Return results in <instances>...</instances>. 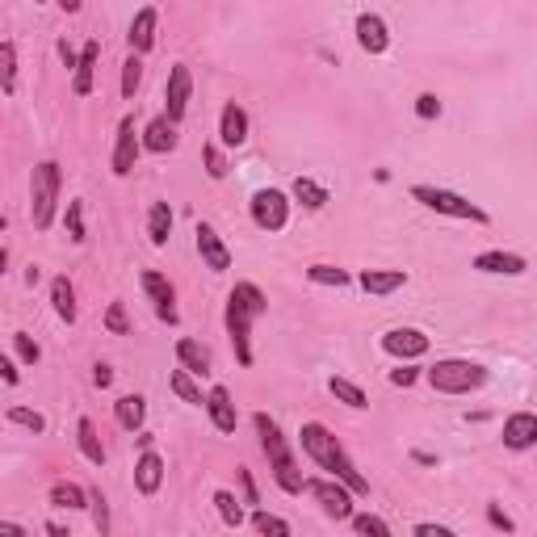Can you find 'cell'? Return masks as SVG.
Instances as JSON below:
<instances>
[{"label":"cell","mask_w":537,"mask_h":537,"mask_svg":"<svg viewBox=\"0 0 537 537\" xmlns=\"http://www.w3.org/2000/svg\"><path fill=\"white\" fill-rule=\"evenodd\" d=\"M143 151V139L134 134V118H122L118 122V139H114V177H131L134 172V160Z\"/></svg>","instance_id":"cell-11"},{"label":"cell","mask_w":537,"mask_h":537,"mask_svg":"<svg viewBox=\"0 0 537 537\" xmlns=\"http://www.w3.org/2000/svg\"><path fill=\"white\" fill-rule=\"evenodd\" d=\"M239 487H244V504H260V495H256V483H252V470L248 466H239Z\"/></svg>","instance_id":"cell-48"},{"label":"cell","mask_w":537,"mask_h":537,"mask_svg":"<svg viewBox=\"0 0 537 537\" xmlns=\"http://www.w3.org/2000/svg\"><path fill=\"white\" fill-rule=\"evenodd\" d=\"M63 227H68V236H72V244H84V202L80 197H72L68 202V210H63Z\"/></svg>","instance_id":"cell-38"},{"label":"cell","mask_w":537,"mask_h":537,"mask_svg":"<svg viewBox=\"0 0 537 537\" xmlns=\"http://www.w3.org/2000/svg\"><path fill=\"white\" fill-rule=\"evenodd\" d=\"M156 26H160V9H156V4H143L131 21V34H126L131 55H148L151 46H156Z\"/></svg>","instance_id":"cell-15"},{"label":"cell","mask_w":537,"mask_h":537,"mask_svg":"<svg viewBox=\"0 0 537 537\" xmlns=\"http://www.w3.org/2000/svg\"><path fill=\"white\" fill-rule=\"evenodd\" d=\"M202 160H206V177L210 180H223L227 177V156H223V148H219V143H206V148H202Z\"/></svg>","instance_id":"cell-43"},{"label":"cell","mask_w":537,"mask_h":537,"mask_svg":"<svg viewBox=\"0 0 537 537\" xmlns=\"http://www.w3.org/2000/svg\"><path fill=\"white\" fill-rule=\"evenodd\" d=\"M134 487L143 495H156L164 487V458L156 449H143L139 453V462H134Z\"/></svg>","instance_id":"cell-19"},{"label":"cell","mask_w":537,"mask_h":537,"mask_svg":"<svg viewBox=\"0 0 537 537\" xmlns=\"http://www.w3.org/2000/svg\"><path fill=\"white\" fill-rule=\"evenodd\" d=\"M4 420L17 424V429H26V433H46V416L43 412H30V407H9Z\"/></svg>","instance_id":"cell-37"},{"label":"cell","mask_w":537,"mask_h":537,"mask_svg":"<svg viewBox=\"0 0 537 537\" xmlns=\"http://www.w3.org/2000/svg\"><path fill=\"white\" fill-rule=\"evenodd\" d=\"M429 387L441 390V395H470L487 382V365L483 361H470V357H441L437 365L424 370Z\"/></svg>","instance_id":"cell-4"},{"label":"cell","mask_w":537,"mask_h":537,"mask_svg":"<svg viewBox=\"0 0 537 537\" xmlns=\"http://www.w3.org/2000/svg\"><path fill=\"white\" fill-rule=\"evenodd\" d=\"M139 84H143V60L139 55H126V63H122V97L131 101L134 92H139Z\"/></svg>","instance_id":"cell-40"},{"label":"cell","mask_w":537,"mask_h":537,"mask_svg":"<svg viewBox=\"0 0 537 537\" xmlns=\"http://www.w3.org/2000/svg\"><path fill=\"white\" fill-rule=\"evenodd\" d=\"M252 424H256V433H260V449H265L268 462H273V478H277V487H282L285 495H302V492H307V478H302L299 462H294V449H290V441L282 437L277 420L265 416V412H256Z\"/></svg>","instance_id":"cell-3"},{"label":"cell","mask_w":537,"mask_h":537,"mask_svg":"<svg viewBox=\"0 0 537 537\" xmlns=\"http://www.w3.org/2000/svg\"><path fill=\"white\" fill-rule=\"evenodd\" d=\"M0 89H4V97L17 92V46H13V38L0 43Z\"/></svg>","instance_id":"cell-33"},{"label":"cell","mask_w":537,"mask_h":537,"mask_svg":"<svg viewBox=\"0 0 537 537\" xmlns=\"http://www.w3.org/2000/svg\"><path fill=\"white\" fill-rule=\"evenodd\" d=\"M353 529H357L361 537H395L390 525L382 521V517H373V512H357V517H353Z\"/></svg>","instance_id":"cell-42"},{"label":"cell","mask_w":537,"mask_h":537,"mask_svg":"<svg viewBox=\"0 0 537 537\" xmlns=\"http://www.w3.org/2000/svg\"><path fill=\"white\" fill-rule=\"evenodd\" d=\"M294 197L302 202V210H324L332 202V194H328V185H319V180H311V177H294Z\"/></svg>","instance_id":"cell-30"},{"label":"cell","mask_w":537,"mask_h":537,"mask_svg":"<svg viewBox=\"0 0 537 537\" xmlns=\"http://www.w3.org/2000/svg\"><path fill=\"white\" fill-rule=\"evenodd\" d=\"M60 185H63V172L55 160H43V164L34 168V177H30V223H34V231H46V227L55 223Z\"/></svg>","instance_id":"cell-5"},{"label":"cell","mask_w":537,"mask_h":537,"mask_svg":"<svg viewBox=\"0 0 537 537\" xmlns=\"http://www.w3.org/2000/svg\"><path fill=\"white\" fill-rule=\"evenodd\" d=\"M265 311L268 299L256 282H236V290L227 294V336H231L239 365H252V324Z\"/></svg>","instance_id":"cell-2"},{"label":"cell","mask_w":537,"mask_h":537,"mask_svg":"<svg viewBox=\"0 0 537 537\" xmlns=\"http://www.w3.org/2000/svg\"><path fill=\"white\" fill-rule=\"evenodd\" d=\"M97 55H101L97 38H89V43L80 46V68H76V76H72V92H76V97H89V92H92V80H97Z\"/></svg>","instance_id":"cell-23"},{"label":"cell","mask_w":537,"mask_h":537,"mask_svg":"<svg viewBox=\"0 0 537 537\" xmlns=\"http://www.w3.org/2000/svg\"><path fill=\"white\" fill-rule=\"evenodd\" d=\"M412 458H416L420 466H437V453H429V449H416V453H412Z\"/></svg>","instance_id":"cell-53"},{"label":"cell","mask_w":537,"mask_h":537,"mask_svg":"<svg viewBox=\"0 0 537 537\" xmlns=\"http://www.w3.org/2000/svg\"><path fill=\"white\" fill-rule=\"evenodd\" d=\"M470 268H478V273H500V277H521V273H529V260H525L521 252L487 248V252H478L475 260H470Z\"/></svg>","instance_id":"cell-14"},{"label":"cell","mask_w":537,"mask_h":537,"mask_svg":"<svg viewBox=\"0 0 537 537\" xmlns=\"http://www.w3.org/2000/svg\"><path fill=\"white\" fill-rule=\"evenodd\" d=\"M420 378H424V370H420V365H412V361H407V365H399V370H390V387H416Z\"/></svg>","instance_id":"cell-46"},{"label":"cell","mask_w":537,"mask_h":537,"mask_svg":"<svg viewBox=\"0 0 537 537\" xmlns=\"http://www.w3.org/2000/svg\"><path fill=\"white\" fill-rule=\"evenodd\" d=\"M307 282H311V285H332V290H341V285H349V273H344L341 265H324V260H319V265L307 268Z\"/></svg>","instance_id":"cell-36"},{"label":"cell","mask_w":537,"mask_h":537,"mask_svg":"<svg viewBox=\"0 0 537 537\" xmlns=\"http://www.w3.org/2000/svg\"><path fill=\"white\" fill-rule=\"evenodd\" d=\"M189 92H194V76L185 63H172V72H168V89H164V118L177 122L185 118V109H189Z\"/></svg>","instance_id":"cell-10"},{"label":"cell","mask_w":537,"mask_h":537,"mask_svg":"<svg viewBox=\"0 0 537 537\" xmlns=\"http://www.w3.org/2000/svg\"><path fill=\"white\" fill-rule=\"evenodd\" d=\"M197 256H202V265L210 268V273H227L231 268V248L223 244V236L214 231L210 223H197Z\"/></svg>","instance_id":"cell-13"},{"label":"cell","mask_w":537,"mask_h":537,"mask_svg":"<svg viewBox=\"0 0 537 537\" xmlns=\"http://www.w3.org/2000/svg\"><path fill=\"white\" fill-rule=\"evenodd\" d=\"M252 223L260 227V231H285V223H290V197L282 194V189H256L252 194Z\"/></svg>","instance_id":"cell-8"},{"label":"cell","mask_w":537,"mask_h":537,"mask_svg":"<svg viewBox=\"0 0 537 537\" xmlns=\"http://www.w3.org/2000/svg\"><path fill=\"white\" fill-rule=\"evenodd\" d=\"M89 495H92V525H97V533H109V504H105V495H101V487H89Z\"/></svg>","instance_id":"cell-44"},{"label":"cell","mask_w":537,"mask_h":537,"mask_svg":"<svg viewBox=\"0 0 537 537\" xmlns=\"http://www.w3.org/2000/svg\"><path fill=\"white\" fill-rule=\"evenodd\" d=\"M92 382H97V387H109V382H114V370H109V365H105V361H101V365H97V370H92Z\"/></svg>","instance_id":"cell-51"},{"label":"cell","mask_w":537,"mask_h":537,"mask_svg":"<svg viewBox=\"0 0 537 537\" xmlns=\"http://www.w3.org/2000/svg\"><path fill=\"white\" fill-rule=\"evenodd\" d=\"M214 508H219V517H223L227 529H239V525L248 521V517H244V508H239V500H236V492H227V487L214 492Z\"/></svg>","instance_id":"cell-34"},{"label":"cell","mask_w":537,"mask_h":537,"mask_svg":"<svg viewBox=\"0 0 537 537\" xmlns=\"http://www.w3.org/2000/svg\"><path fill=\"white\" fill-rule=\"evenodd\" d=\"M139 282H143V294L156 302V315H160L164 324H177V307H172V302H177V290H172V282H168L164 273L143 268V277H139Z\"/></svg>","instance_id":"cell-12"},{"label":"cell","mask_w":537,"mask_h":537,"mask_svg":"<svg viewBox=\"0 0 537 537\" xmlns=\"http://www.w3.org/2000/svg\"><path fill=\"white\" fill-rule=\"evenodd\" d=\"M0 537H26V529L17 521H0Z\"/></svg>","instance_id":"cell-52"},{"label":"cell","mask_w":537,"mask_h":537,"mask_svg":"<svg viewBox=\"0 0 537 537\" xmlns=\"http://www.w3.org/2000/svg\"><path fill=\"white\" fill-rule=\"evenodd\" d=\"M219 143L223 148H244L248 143V109L239 101H227L219 114Z\"/></svg>","instance_id":"cell-16"},{"label":"cell","mask_w":537,"mask_h":537,"mask_svg":"<svg viewBox=\"0 0 537 537\" xmlns=\"http://www.w3.org/2000/svg\"><path fill=\"white\" fill-rule=\"evenodd\" d=\"M504 445L508 449H533L537 445V412H512L504 420Z\"/></svg>","instance_id":"cell-20"},{"label":"cell","mask_w":537,"mask_h":537,"mask_svg":"<svg viewBox=\"0 0 537 537\" xmlns=\"http://www.w3.org/2000/svg\"><path fill=\"white\" fill-rule=\"evenodd\" d=\"M177 143H180L177 122H168L164 114L143 126V151H151V156H168V151H177Z\"/></svg>","instance_id":"cell-18"},{"label":"cell","mask_w":537,"mask_h":537,"mask_svg":"<svg viewBox=\"0 0 537 537\" xmlns=\"http://www.w3.org/2000/svg\"><path fill=\"white\" fill-rule=\"evenodd\" d=\"M416 118L420 122L441 118V97H437V92H420V97H416Z\"/></svg>","instance_id":"cell-45"},{"label":"cell","mask_w":537,"mask_h":537,"mask_svg":"<svg viewBox=\"0 0 537 537\" xmlns=\"http://www.w3.org/2000/svg\"><path fill=\"white\" fill-rule=\"evenodd\" d=\"M76 445H80V453H84L92 466H105V445H101V437H97V424H92L89 416L76 420Z\"/></svg>","instance_id":"cell-25"},{"label":"cell","mask_w":537,"mask_h":537,"mask_svg":"<svg viewBox=\"0 0 537 537\" xmlns=\"http://www.w3.org/2000/svg\"><path fill=\"white\" fill-rule=\"evenodd\" d=\"M0 373H4V382H9V387H17V382H21V373H17V361L13 357H0Z\"/></svg>","instance_id":"cell-50"},{"label":"cell","mask_w":537,"mask_h":537,"mask_svg":"<svg viewBox=\"0 0 537 537\" xmlns=\"http://www.w3.org/2000/svg\"><path fill=\"white\" fill-rule=\"evenodd\" d=\"M105 332H109V336H131V315H126L122 302H109V307H105Z\"/></svg>","instance_id":"cell-41"},{"label":"cell","mask_w":537,"mask_h":537,"mask_svg":"<svg viewBox=\"0 0 537 537\" xmlns=\"http://www.w3.org/2000/svg\"><path fill=\"white\" fill-rule=\"evenodd\" d=\"M114 420H118L126 433H139L143 420H148V399H143V395H122V399L114 403Z\"/></svg>","instance_id":"cell-24"},{"label":"cell","mask_w":537,"mask_h":537,"mask_svg":"<svg viewBox=\"0 0 537 537\" xmlns=\"http://www.w3.org/2000/svg\"><path fill=\"white\" fill-rule=\"evenodd\" d=\"M177 361H180V370H189L194 378H206L210 373V353L197 341H189V336L177 341Z\"/></svg>","instance_id":"cell-26"},{"label":"cell","mask_w":537,"mask_h":537,"mask_svg":"<svg viewBox=\"0 0 537 537\" xmlns=\"http://www.w3.org/2000/svg\"><path fill=\"white\" fill-rule=\"evenodd\" d=\"M412 197H416L424 210L445 214V219H470V223H487V210H478L470 197L453 194V189H441V185H412Z\"/></svg>","instance_id":"cell-6"},{"label":"cell","mask_w":537,"mask_h":537,"mask_svg":"<svg viewBox=\"0 0 537 537\" xmlns=\"http://www.w3.org/2000/svg\"><path fill=\"white\" fill-rule=\"evenodd\" d=\"M487 521H492L495 529H504V533H512V529H517V525H512V517H508V512H504L500 504H495V500L487 504Z\"/></svg>","instance_id":"cell-49"},{"label":"cell","mask_w":537,"mask_h":537,"mask_svg":"<svg viewBox=\"0 0 537 537\" xmlns=\"http://www.w3.org/2000/svg\"><path fill=\"white\" fill-rule=\"evenodd\" d=\"M328 390L336 395V403H344V407H353V412H365L370 407V399H365V390L353 382V378H344V373H336L328 382Z\"/></svg>","instance_id":"cell-31"},{"label":"cell","mask_w":537,"mask_h":537,"mask_svg":"<svg viewBox=\"0 0 537 537\" xmlns=\"http://www.w3.org/2000/svg\"><path fill=\"white\" fill-rule=\"evenodd\" d=\"M357 46L365 55H387L390 51V30L378 13H357Z\"/></svg>","instance_id":"cell-17"},{"label":"cell","mask_w":537,"mask_h":537,"mask_svg":"<svg viewBox=\"0 0 537 537\" xmlns=\"http://www.w3.org/2000/svg\"><path fill=\"white\" fill-rule=\"evenodd\" d=\"M302 453L311 458L319 470H328V478H336V483H344L353 495H370V478L357 470V462L349 458V449L341 445V437L332 433L328 424H319V420H307L302 424Z\"/></svg>","instance_id":"cell-1"},{"label":"cell","mask_w":537,"mask_h":537,"mask_svg":"<svg viewBox=\"0 0 537 537\" xmlns=\"http://www.w3.org/2000/svg\"><path fill=\"white\" fill-rule=\"evenodd\" d=\"M252 529H256L260 537H294L290 521L273 517V512H265V508H252Z\"/></svg>","instance_id":"cell-35"},{"label":"cell","mask_w":537,"mask_h":537,"mask_svg":"<svg viewBox=\"0 0 537 537\" xmlns=\"http://www.w3.org/2000/svg\"><path fill=\"white\" fill-rule=\"evenodd\" d=\"M9 341H13V353L21 365H38V361H43V349H38V341H34L30 332H13Z\"/></svg>","instance_id":"cell-39"},{"label":"cell","mask_w":537,"mask_h":537,"mask_svg":"<svg viewBox=\"0 0 537 537\" xmlns=\"http://www.w3.org/2000/svg\"><path fill=\"white\" fill-rule=\"evenodd\" d=\"M46 533H51V537H72V533H68V529H63L60 521H51V525H46Z\"/></svg>","instance_id":"cell-54"},{"label":"cell","mask_w":537,"mask_h":537,"mask_svg":"<svg viewBox=\"0 0 537 537\" xmlns=\"http://www.w3.org/2000/svg\"><path fill=\"white\" fill-rule=\"evenodd\" d=\"M51 302H55V315H60L63 324H76V285L72 277H55L51 282Z\"/></svg>","instance_id":"cell-28"},{"label":"cell","mask_w":537,"mask_h":537,"mask_svg":"<svg viewBox=\"0 0 537 537\" xmlns=\"http://www.w3.org/2000/svg\"><path fill=\"white\" fill-rule=\"evenodd\" d=\"M92 495L80 487V483H68V478H60V483H51V508H68V512H76V508H89Z\"/></svg>","instance_id":"cell-27"},{"label":"cell","mask_w":537,"mask_h":537,"mask_svg":"<svg viewBox=\"0 0 537 537\" xmlns=\"http://www.w3.org/2000/svg\"><path fill=\"white\" fill-rule=\"evenodd\" d=\"M357 285L365 294H373V299H382V294H395V290L407 285V273L403 268H361Z\"/></svg>","instance_id":"cell-22"},{"label":"cell","mask_w":537,"mask_h":537,"mask_svg":"<svg viewBox=\"0 0 537 537\" xmlns=\"http://www.w3.org/2000/svg\"><path fill=\"white\" fill-rule=\"evenodd\" d=\"M148 236H151V244H156V248H164V244H168V236H172V206H168V202H151V210H148Z\"/></svg>","instance_id":"cell-29"},{"label":"cell","mask_w":537,"mask_h":537,"mask_svg":"<svg viewBox=\"0 0 537 537\" xmlns=\"http://www.w3.org/2000/svg\"><path fill=\"white\" fill-rule=\"evenodd\" d=\"M168 387H172V395H177L180 403L206 407V395H202V387L194 382V373H189V370H172V373H168Z\"/></svg>","instance_id":"cell-32"},{"label":"cell","mask_w":537,"mask_h":537,"mask_svg":"<svg viewBox=\"0 0 537 537\" xmlns=\"http://www.w3.org/2000/svg\"><path fill=\"white\" fill-rule=\"evenodd\" d=\"M429 344H433V341H429L420 328H390V332H382V353L395 357V361H403V365L424 357V353H429Z\"/></svg>","instance_id":"cell-9"},{"label":"cell","mask_w":537,"mask_h":537,"mask_svg":"<svg viewBox=\"0 0 537 537\" xmlns=\"http://www.w3.org/2000/svg\"><path fill=\"white\" fill-rule=\"evenodd\" d=\"M206 412H210V424H214L219 433H236L239 412H236V403H231V390H227V387H210Z\"/></svg>","instance_id":"cell-21"},{"label":"cell","mask_w":537,"mask_h":537,"mask_svg":"<svg viewBox=\"0 0 537 537\" xmlns=\"http://www.w3.org/2000/svg\"><path fill=\"white\" fill-rule=\"evenodd\" d=\"M307 495L319 500V508L328 512L332 521H353L357 512H353V492L336 483V478H307Z\"/></svg>","instance_id":"cell-7"},{"label":"cell","mask_w":537,"mask_h":537,"mask_svg":"<svg viewBox=\"0 0 537 537\" xmlns=\"http://www.w3.org/2000/svg\"><path fill=\"white\" fill-rule=\"evenodd\" d=\"M412 537H458L449 525H437V521H420L416 529H412Z\"/></svg>","instance_id":"cell-47"}]
</instances>
